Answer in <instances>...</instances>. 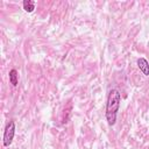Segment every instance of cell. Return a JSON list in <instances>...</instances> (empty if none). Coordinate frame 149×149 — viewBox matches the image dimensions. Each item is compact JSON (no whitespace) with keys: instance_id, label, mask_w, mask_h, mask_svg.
<instances>
[{"instance_id":"1","label":"cell","mask_w":149,"mask_h":149,"mask_svg":"<svg viewBox=\"0 0 149 149\" xmlns=\"http://www.w3.org/2000/svg\"><path fill=\"white\" fill-rule=\"evenodd\" d=\"M121 104V93L116 88H112L108 92L106 101V120L109 126H114L116 122V115Z\"/></svg>"},{"instance_id":"2","label":"cell","mask_w":149,"mask_h":149,"mask_svg":"<svg viewBox=\"0 0 149 149\" xmlns=\"http://www.w3.org/2000/svg\"><path fill=\"white\" fill-rule=\"evenodd\" d=\"M14 135H15V122L9 121L3 132V146L5 147H9L12 144Z\"/></svg>"},{"instance_id":"3","label":"cell","mask_w":149,"mask_h":149,"mask_svg":"<svg viewBox=\"0 0 149 149\" xmlns=\"http://www.w3.org/2000/svg\"><path fill=\"white\" fill-rule=\"evenodd\" d=\"M136 63H137V66H139V69H140V71L144 74V76H149V62L144 58V57H140L137 61H136Z\"/></svg>"},{"instance_id":"4","label":"cell","mask_w":149,"mask_h":149,"mask_svg":"<svg viewBox=\"0 0 149 149\" xmlns=\"http://www.w3.org/2000/svg\"><path fill=\"white\" fill-rule=\"evenodd\" d=\"M8 77H9V83L13 85V86H16L17 83H19V74H17V71L15 69H12L8 73Z\"/></svg>"},{"instance_id":"5","label":"cell","mask_w":149,"mask_h":149,"mask_svg":"<svg viewBox=\"0 0 149 149\" xmlns=\"http://www.w3.org/2000/svg\"><path fill=\"white\" fill-rule=\"evenodd\" d=\"M22 6H23V9L27 13H31L35 9V1H33V0H24L22 2Z\"/></svg>"}]
</instances>
